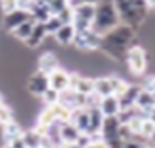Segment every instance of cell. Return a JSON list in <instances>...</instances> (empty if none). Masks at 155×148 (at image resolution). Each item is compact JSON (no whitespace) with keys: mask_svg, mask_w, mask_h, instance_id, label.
<instances>
[{"mask_svg":"<svg viewBox=\"0 0 155 148\" xmlns=\"http://www.w3.org/2000/svg\"><path fill=\"white\" fill-rule=\"evenodd\" d=\"M61 64H59V57L55 56V52H52V50H47V52H43L39 57H38V70L39 72H43V73L50 75L54 70H57Z\"/></svg>","mask_w":155,"mask_h":148,"instance_id":"14","label":"cell"},{"mask_svg":"<svg viewBox=\"0 0 155 148\" xmlns=\"http://www.w3.org/2000/svg\"><path fill=\"white\" fill-rule=\"evenodd\" d=\"M120 148H144V145H143V143H139V141H136V139L132 137V139L121 141V146H120Z\"/></svg>","mask_w":155,"mask_h":148,"instance_id":"31","label":"cell"},{"mask_svg":"<svg viewBox=\"0 0 155 148\" xmlns=\"http://www.w3.org/2000/svg\"><path fill=\"white\" fill-rule=\"evenodd\" d=\"M120 15L116 11V5L112 0H102L96 4V9H94V18H93V25L91 29L104 36L105 32H109L110 29H114L116 25H120Z\"/></svg>","mask_w":155,"mask_h":148,"instance_id":"3","label":"cell"},{"mask_svg":"<svg viewBox=\"0 0 155 148\" xmlns=\"http://www.w3.org/2000/svg\"><path fill=\"white\" fill-rule=\"evenodd\" d=\"M84 148H109V145L102 136H91L89 143H87Z\"/></svg>","mask_w":155,"mask_h":148,"instance_id":"28","label":"cell"},{"mask_svg":"<svg viewBox=\"0 0 155 148\" xmlns=\"http://www.w3.org/2000/svg\"><path fill=\"white\" fill-rule=\"evenodd\" d=\"M21 148H25V146H21Z\"/></svg>","mask_w":155,"mask_h":148,"instance_id":"38","label":"cell"},{"mask_svg":"<svg viewBox=\"0 0 155 148\" xmlns=\"http://www.w3.org/2000/svg\"><path fill=\"white\" fill-rule=\"evenodd\" d=\"M102 0H70L71 5H77V4H98Z\"/></svg>","mask_w":155,"mask_h":148,"instance_id":"32","label":"cell"},{"mask_svg":"<svg viewBox=\"0 0 155 148\" xmlns=\"http://www.w3.org/2000/svg\"><path fill=\"white\" fill-rule=\"evenodd\" d=\"M80 130L71 123V121H61L59 127V136H61V143L62 145H75L80 137Z\"/></svg>","mask_w":155,"mask_h":148,"instance_id":"16","label":"cell"},{"mask_svg":"<svg viewBox=\"0 0 155 148\" xmlns=\"http://www.w3.org/2000/svg\"><path fill=\"white\" fill-rule=\"evenodd\" d=\"M29 18H32L29 11H23V9H15L11 13H5L4 15V27L9 30H15L18 25H21L23 22H27Z\"/></svg>","mask_w":155,"mask_h":148,"instance_id":"15","label":"cell"},{"mask_svg":"<svg viewBox=\"0 0 155 148\" xmlns=\"http://www.w3.org/2000/svg\"><path fill=\"white\" fill-rule=\"evenodd\" d=\"M57 16L61 18L62 23H71V22H73V5L64 7L61 13H57Z\"/></svg>","mask_w":155,"mask_h":148,"instance_id":"29","label":"cell"},{"mask_svg":"<svg viewBox=\"0 0 155 148\" xmlns=\"http://www.w3.org/2000/svg\"><path fill=\"white\" fill-rule=\"evenodd\" d=\"M43 25H45V29H47V34H48V36H54L57 30L61 29L62 22H61V18H59L57 15H50L47 20L43 22Z\"/></svg>","mask_w":155,"mask_h":148,"instance_id":"23","label":"cell"},{"mask_svg":"<svg viewBox=\"0 0 155 148\" xmlns=\"http://www.w3.org/2000/svg\"><path fill=\"white\" fill-rule=\"evenodd\" d=\"M144 148H155V146H144Z\"/></svg>","mask_w":155,"mask_h":148,"instance_id":"37","label":"cell"},{"mask_svg":"<svg viewBox=\"0 0 155 148\" xmlns=\"http://www.w3.org/2000/svg\"><path fill=\"white\" fill-rule=\"evenodd\" d=\"M98 109L104 113V116H118L121 111V104H120V96L116 95H107V96H100L98 102Z\"/></svg>","mask_w":155,"mask_h":148,"instance_id":"11","label":"cell"},{"mask_svg":"<svg viewBox=\"0 0 155 148\" xmlns=\"http://www.w3.org/2000/svg\"><path fill=\"white\" fill-rule=\"evenodd\" d=\"M75 34H77V29L73 27V23H62L61 29L54 34V39L61 46H70L75 39Z\"/></svg>","mask_w":155,"mask_h":148,"instance_id":"17","label":"cell"},{"mask_svg":"<svg viewBox=\"0 0 155 148\" xmlns=\"http://www.w3.org/2000/svg\"><path fill=\"white\" fill-rule=\"evenodd\" d=\"M34 23H36V20L34 18H29L27 22H23L21 25H18L15 30H11V36L18 39V41H25L29 36H31L32 29H34Z\"/></svg>","mask_w":155,"mask_h":148,"instance_id":"21","label":"cell"},{"mask_svg":"<svg viewBox=\"0 0 155 148\" xmlns=\"http://www.w3.org/2000/svg\"><path fill=\"white\" fill-rule=\"evenodd\" d=\"M48 88H50L48 75L43 73V72H39V70H36V72L27 79V84H25L27 93H29L31 96H34V98H41L43 93H45Z\"/></svg>","mask_w":155,"mask_h":148,"instance_id":"7","label":"cell"},{"mask_svg":"<svg viewBox=\"0 0 155 148\" xmlns=\"http://www.w3.org/2000/svg\"><path fill=\"white\" fill-rule=\"evenodd\" d=\"M146 116H148V118H150V119L155 123V107H152V109L148 111V114H146Z\"/></svg>","mask_w":155,"mask_h":148,"instance_id":"33","label":"cell"},{"mask_svg":"<svg viewBox=\"0 0 155 148\" xmlns=\"http://www.w3.org/2000/svg\"><path fill=\"white\" fill-rule=\"evenodd\" d=\"M136 32H137V30L132 29L130 25L120 23V25H116L114 29H110L109 32H105V34L102 36L100 50H102L105 56H109L110 59L125 61L127 48H128L130 45H134Z\"/></svg>","mask_w":155,"mask_h":148,"instance_id":"1","label":"cell"},{"mask_svg":"<svg viewBox=\"0 0 155 148\" xmlns=\"http://www.w3.org/2000/svg\"><path fill=\"white\" fill-rule=\"evenodd\" d=\"M155 132V123L148 116L143 118V123H141V130H139V137H144V139H152V136Z\"/></svg>","mask_w":155,"mask_h":148,"instance_id":"25","label":"cell"},{"mask_svg":"<svg viewBox=\"0 0 155 148\" xmlns=\"http://www.w3.org/2000/svg\"><path fill=\"white\" fill-rule=\"evenodd\" d=\"M120 127H121V121H120L118 116H105V118H104L100 136L107 141V145L116 143V141H123V139L120 137Z\"/></svg>","mask_w":155,"mask_h":148,"instance_id":"8","label":"cell"},{"mask_svg":"<svg viewBox=\"0 0 155 148\" xmlns=\"http://www.w3.org/2000/svg\"><path fill=\"white\" fill-rule=\"evenodd\" d=\"M104 113L96 107H89V129H87V136H100L102 130V123H104Z\"/></svg>","mask_w":155,"mask_h":148,"instance_id":"18","label":"cell"},{"mask_svg":"<svg viewBox=\"0 0 155 148\" xmlns=\"http://www.w3.org/2000/svg\"><path fill=\"white\" fill-rule=\"evenodd\" d=\"M59 100V93L55 91V89H52V88H48L45 93H43V96H41V102L45 105H54L55 102Z\"/></svg>","mask_w":155,"mask_h":148,"instance_id":"27","label":"cell"},{"mask_svg":"<svg viewBox=\"0 0 155 148\" xmlns=\"http://www.w3.org/2000/svg\"><path fill=\"white\" fill-rule=\"evenodd\" d=\"M112 2L120 15V22L125 25H130L136 30L146 22L148 13L152 11L146 0H112Z\"/></svg>","mask_w":155,"mask_h":148,"instance_id":"2","label":"cell"},{"mask_svg":"<svg viewBox=\"0 0 155 148\" xmlns=\"http://www.w3.org/2000/svg\"><path fill=\"white\" fill-rule=\"evenodd\" d=\"M141 91L139 84H128L127 89L120 95V104H121V109H128L132 105H136V98Z\"/></svg>","mask_w":155,"mask_h":148,"instance_id":"19","label":"cell"},{"mask_svg":"<svg viewBox=\"0 0 155 148\" xmlns=\"http://www.w3.org/2000/svg\"><path fill=\"white\" fill-rule=\"evenodd\" d=\"M148 2V5H150V9H155V0H146Z\"/></svg>","mask_w":155,"mask_h":148,"instance_id":"34","label":"cell"},{"mask_svg":"<svg viewBox=\"0 0 155 148\" xmlns=\"http://www.w3.org/2000/svg\"><path fill=\"white\" fill-rule=\"evenodd\" d=\"M125 62L128 66V72L136 77L146 73V68H148V52L144 46L141 45H130L127 48V54H125Z\"/></svg>","mask_w":155,"mask_h":148,"instance_id":"4","label":"cell"},{"mask_svg":"<svg viewBox=\"0 0 155 148\" xmlns=\"http://www.w3.org/2000/svg\"><path fill=\"white\" fill-rule=\"evenodd\" d=\"M94 9H96V4H77V5H73V22L71 23L77 29V32L91 29Z\"/></svg>","mask_w":155,"mask_h":148,"instance_id":"6","label":"cell"},{"mask_svg":"<svg viewBox=\"0 0 155 148\" xmlns=\"http://www.w3.org/2000/svg\"><path fill=\"white\" fill-rule=\"evenodd\" d=\"M48 38V34H47V29H45V25H43V22H36L34 23V29H32L31 32V36L23 41L25 43V46L27 48H39L41 45L45 43V39Z\"/></svg>","mask_w":155,"mask_h":148,"instance_id":"12","label":"cell"},{"mask_svg":"<svg viewBox=\"0 0 155 148\" xmlns=\"http://www.w3.org/2000/svg\"><path fill=\"white\" fill-rule=\"evenodd\" d=\"M4 130H2V136L5 139V143L13 145L15 148H21L23 146V141H21V136H23V129L20 127V123H16L15 119L2 125Z\"/></svg>","mask_w":155,"mask_h":148,"instance_id":"9","label":"cell"},{"mask_svg":"<svg viewBox=\"0 0 155 148\" xmlns=\"http://www.w3.org/2000/svg\"><path fill=\"white\" fill-rule=\"evenodd\" d=\"M141 88L146 89V91H152V93H155V75H150V77H146V80L141 84Z\"/></svg>","mask_w":155,"mask_h":148,"instance_id":"30","label":"cell"},{"mask_svg":"<svg viewBox=\"0 0 155 148\" xmlns=\"http://www.w3.org/2000/svg\"><path fill=\"white\" fill-rule=\"evenodd\" d=\"M4 148H15V146H13V145H9V143H5V146H4Z\"/></svg>","mask_w":155,"mask_h":148,"instance_id":"35","label":"cell"},{"mask_svg":"<svg viewBox=\"0 0 155 148\" xmlns=\"http://www.w3.org/2000/svg\"><path fill=\"white\" fill-rule=\"evenodd\" d=\"M94 93H96L98 96L114 95V93H112V84H110V77H109V75L94 77Z\"/></svg>","mask_w":155,"mask_h":148,"instance_id":"22","label":"cell"},{"mask_svg":"<svg viewBox=\"0 0 155 148\" xmlns=\"http://www.w3.org/2000/svg\"><path fill=\"white\" fill-rule=\"evenodd\" d=\"M48 80H50V88L55 89L57 93H61V91L70 88V72L62 70L59 66L57 70H54L52 73L48 75Z\"/></svg>","mask_w":155,"mask_h":148,"instance_id":"13","label":"cell"},{"mask_svg":"<svg viewBox=\"0 0 155 148\" xmlns=\"http://www.w3.org/2000/svg\"><path fill=\"white\" fill-rule=\"evenodd\" d=\"M153 95H155V93H153Z\"/></svg>","mask_w":155,"mask_h":148,"instance_id":"39","label":"cell"},{"mask_svg":"<svg viewBox=\"0 0 155 148\" xmlns=\"http://www.w3.org/2000/svg\"><path fill=\"white\" fill-rule=\"evenodd\" d=\"M57 121V114H55V109H54V105H45V109L43 111H39V114H38V118H36V130L39 134L47 132V129L50 125H54Z\"/></svg>","mask_w":155,"mask_h":148,"instance_id":"10","label":"cell"},{"mask_svg":"<svg viewBox=\"0 0 155 148\" xmlns=\"http://www.w3.org/2000/svg\"><path fill=\"white\" fill-rule=\"evenodd\" d=\"M15 118V111L9 104H5V100L0 102V125H5Z\"/></svg>","mask_w":155,"mask_h":148,"instance_id":"24","label":"cell"},{"mask_svg":"<svg viewBox=\"0 0 155 148\" xmlns=\"http://www.w3.org/2000/svg\"><path fill=\"white\" fill-rule=\"evenodd\" d=\"M136 107L141 109L144 114H148V111L155 107V95L152 91H146V89L141 88L139 95H137V98H136Z\"/></svg>","mask_w":155,"mask_h":148,"instance_id":"20","label":"cell"},{"mask_svg":"<svg viewBox=\"0 0 155 148\" xmlns=\"http://www.w3.org/2000/svg\"><path fill=\"white\" fill-rule=\"evenodd\" d=\"M73 46L77 48L78 52H98L100 50V45H102V36L96 34L93 29H86V30H78L75 34V39H73Z\"/></svg>","mask_w":155,"mask_h":148,"instance_id":"5","label":"cell"},{"mask_svg":"<svg viewBox=\"0 0 155 148\" xmlns=\"http://www.w3.org/2000/svg\"><path fill=\"white\" fill-rule=\"evenodd\" d=\"M152 141H153V143H155V132H153V136H152Z\"/></svg>","mask_w":155,"mask_h":148,"instance_id":"36","label":"cell"},{"mask_svg":"<svg viewBox=\"0 0 155 148\" xmlns=\"http://www.w3.org/2000/svg\"><path fill=\"white\" fill-rule=\"evenodd\" d=\"M47 2H48V7H50L52 15H57V13H61L64 7L71 5L70 0H47Z\"/></svg>","mask_w":155,"mask_h":148,"instance_id":"26","label":"cell"}]
</instances>
